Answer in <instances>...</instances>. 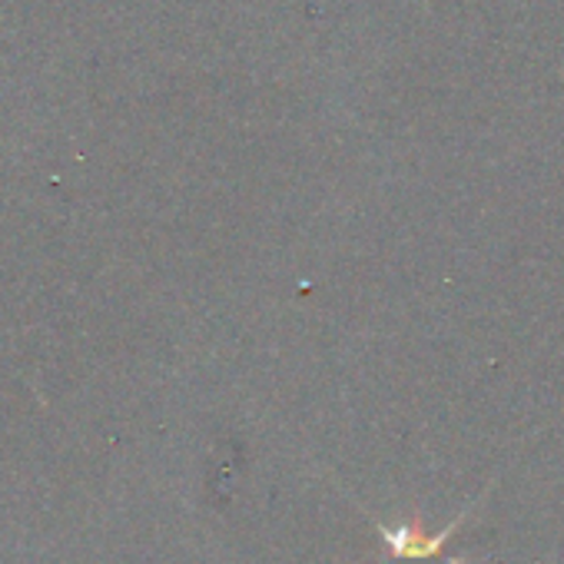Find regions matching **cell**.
I'll use <instances>...</instances> for the list:
<instances>
[{"label":"cell","mask_w":564,"mask_h":564,"mask_svg":"<svg viewBox=\"0 0 564 564\" xmlns=\"http://www.w3.org/2000/svg\"><path fill=\"white\" fill-rule=\"evenodd\" d=\"M455 528H458V521H452L442 534H425L422 524L415 521V524H402V528H382V538L392 547V554L402 561H432L442 551V544L452 538Z\"/></svg>","instance_id":"cell-1"}]
</instances>
